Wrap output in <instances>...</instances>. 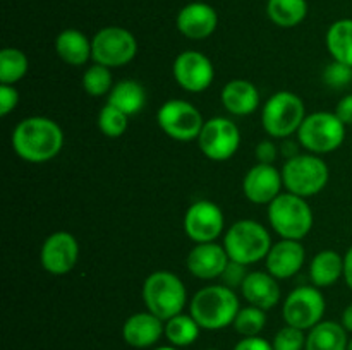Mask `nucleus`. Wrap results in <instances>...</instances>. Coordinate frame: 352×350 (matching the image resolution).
<instances>
[{"mask_svg":"<svg viewBox=\"0 0 352 350\" xmlns=\"http://www.w3.org/2000/svg\"><path fill=\"white\" fill-rule=\"evenodd\" d=\"M277 154V146L272 141H261V143L256 144V150H254V156H256L258 163L274 165Z\"/></svg>","mask_w":352,"mask_h":350,"instance_id":"obj_38","label":"nucleus"},{"mask_svg":"<svg viewBox=\"0 0 352 350\" xmlns=\"http://www.w3.org/2000/svg\"><path fill=\"white\" fill-rule=\"evenodd\" d=\"M346 139V124L330 112L306 115L298 130V141L313 154H325L339 150Z\"/></svg>","mask_w":352,"mask_h":350,"instance_id":"obj_8","label":"nucleus"},{"mask_svg":"<svg viewBox=\"0 0 352 350\" xmlns=\"http://www.w3.org/2000/svg\"><path fill=\"white\" fill-rule=\"evenodd\" d=\"M272 246L268 230L254 220H239L223 235V247L229 259L246 266L265 259Z\"/></svg>","mask_w":352,"mask_h":350,"instance_id":"obj_4","label":"nucleus"},{"mask_svg":"<svg viewBox=\"0 0 352 350\" xmlns=\"http://www.w3.org/2000/svg\"><path fill=\"white\" fill-rule=\"evenodd\" d=\"M347 329L336 321H322L309 329L305 350H347Z\"/></svg>","mask_w":352,"mask_h":350,"instance_id":"obj_23","label":"nucleus"},{"mask_svg":"<svg viewBox=\"0 0 352 350\" xmlns=\"http://www.w3.org/2000/svg\"><path fill=\"white\" fill-rule=\"evenodd\" d=\"M222 103L232 115H251L260 106V91L246 79H232L223 86Z\"/></svg>","mask_w":352,"mask_h":350,"instance_id":"obj_22","label":"nucleus"},{"mask_svg":"<svg viewBox=\"0 0 352 350\" xmlns=\"http://www.w3.org/2000/svg\"><path fill=\"white\" fill-rule=\"evenodd\" d=\"M234 350H274V345L261 336H244Z\"/></svg>","mask_w":352,"mask_h":350,"instance_id":"obj_39","label":"nucleus"},{"mask_svg":"<svg viewBox=\"0 0 352 350\" xmlns=\"http://www.w3.org/2000/svg\"><path fill=\"white\" fill-rule=\"evenodd\" d=\"M201 326L191 314H177L165 321V336L174 347H188L199 336Z\"/></svg>","mask_w":352,"mask_h":350,"instance_id":"obj_29","label":"nucleus"},{"mask_svg":"<svg viewBox=\"0 0 352 350\" xmlns=\"http://www.w3.org/2000/svg\"><path fill=\"white\" fill-rule=\"evenodd\" d=\"M157 122L168 137L175 141L198 139L205 120L201 112L186 100H168L158 108Z\"/></svg>","mask_w":352,"mask_h":350,"instance_id":"obj_10","label":"nucleus"},{"mask_svg":"<svg viewBox=\"0 0 352 350\" xmlns=\"http://www.w3.org/2000/svg\"><path fill=\"white\" fill-rule=\"evenodd\" d=\"M325 41L333 60L352 67V19L336 21L327 31Z\"/></svg>","mask_w":352,"mask_h":350,"instance_id":"obj_27","label":"nucleus"},{"mask_svg":"<svg viewBox=\"0 0 352 350\" xmlns=\"http://www.w3.org/2000/svg\"><path fill=\"white\" fill-rule=\"evenodd\" d=\"M186 235L196 244L215 242L223 232V213L208 199L192 202L184 215Z\"/></svg>","mask_w":352,"mask_h":350,"instance_id":"obj_13","label":"nucleus"},{"mask_svg":"<svg viewBox=\"0 0 352 350\" xmlns=\"http://www.w3.org/2000/svg\"><path fill=\"white\" fill-rule=\"evenodd\" d=\"M274 350H302L306 347V335L296 326H284L277 331L274 342Z\"/></svg>","mask_w":352,"mask_h":350,"instance_id":"obj_34","label":"nucleus"},{"mask_svg":"<svg viewBox=\"0 0 352 350\" xmlns=\"http://www.w3.org/2000/svg\"><path fill=\"white\" fill-rule=\"evenodd\" d=\"M333 113H336L346 126H352V95H346L344 98H340V102L337 103V108Z\"/></svg>","mask_w":352,"mask_h":350,"instance_id":"obj_40","label":"nucleus"},{"mask_svg":"<svg viewBox=\"0 0 352 350\" xmlns=\"http://www.w3.org/2000/svg\"><path fill=\"white\" fill-rule=\"evenodd\" d=\"M64 146V132L48 117H28L12 132V148L19 158L30 163H45L57 156Z\"/></svg>","mask_w":352,"mask_h":350,"instance_id":"obj_1","label":"nucleus"},{"mask_svg":"<svg viewBox=\"0 0 352 350\" xmlns=\"http://www.w3.org/2000/svg\"><path fill=\"white\" fill-rule=\"evenodd\" d=\"M98 127L107 137H120L127 129V115L122 110L107 103L98 115Z\"/></svg>","mask_w":352,"mask_h":350,"instance_id":"obj_33","label":"nucleus"},{"mask_svg":"<svg viewBox=\"0 0 352 350\" xmlns=\"http://www.w3.org/2000/svg\"><path fill=\"white\" fill-rule=\"evenodd\" d=\"M305 119V102L291 91H278L272 95L261 110L265 132L275 139H285L292 134H298Z\"/></svg>","mask_w":352,"mask_h":350,"instance_id":"obj_6","label":"nucleus"},{"mask_svg":"<svg viewBox=\"0 0 352 350\" xmlns=\"http://www.w3.org/2000/svg\"><path fill=\"white\" fill-rule=\"evenodd\" d=\"M155 350H177L175 347H160V349H155Z\"/></svg>","mask_w":352,"mask_h":350,"instance_id":"obj_44","label":"nucleus"},{"mask_svg":"<svg viewBox=\"0 0 352 350\" xmlns=\"http://www.w3.org/2000/svg\"><path fill=\"white\" fill-rule=\"evenodd\" d=\"M282 154H284L287 160H291V158L298 156V154H301L298 151V144L292 143V141H285L284 144H282Z\"/></svg>","mask_w":352,"mask_h":350,"instance_id":"obj_42","label":"nucleus"},{"mask_svg":"<svg viewBox=\"0 0 352 350\" xmlns=\"http://www.w3.org/2000/svg\"><path fill=\"white\" fill-rule=\"evenodd\" d=\"M109 103L116 108L122 110L127 117L136 115L138 112L144 108L146 103V91L143 84H140L134 79H124L113 84L109 93Z\"/></svg>","mask_w":352,"mask_h":350,"instance_id":"obj_26","label":"nucleus"},{"mask_svg":"<svg viewBox=\"0 0 352 350\" xmlns=\"http://www.w3.org/2000/svg\"><path fill=\"white\" fill-rule=\"evenodd\" d=\"M342 325H344V328L347 329V331L352 333V302H351L349 305H347L346 311H344Z\"/></svg>","mask_w":352,"mask_h":350,"instance_id":"obj_43","label":"nucleus"},{"mask_svg":"<svg viewBox=\"0 0 352 350\" xmlns=\"http://www.w3.org/2000/svg\"><path fill=\"white\" fill-rule=\"evenodd\" d=\"M248 277V271H246V264H241V263H236V261H229V264H227L226 271L222 273V280H223V285L229 288H236V287H241L243 285V281L246 280Z\"/></svg>","mask_w":352,"mask_h":350,"instance_id":"obj_36","label":"nucleus"},{"mask_svg":"<svg viewBox=\"0 0 352 350\" xmlns=\"http://www.w3.org/2000/svg\"><path fill=\"white\" fill-rule=\"evenodd\" d=\"M174 79L182 89L191 93H201L212 86L215 69L212 60L201 51L186 50L175 57L172 65Z\"/></svg>","mask_w":352,"mask_h":350,"instance_id":"obj_14","label":"nucleus"},{"mask_svg":"<svg viewBox=\"0 0 352 350\" xmlns=\"http://www.w3.org/2000/svg\"><path fill=\"white\" fill-rule=\"evenodd\" d=\"M241 292L251 305H256L263 311L275 307L280 301V287L277 283V278L268 271L248 273L246 280L241 285Z\"/></svg>","mask_w":352,"mask_h":350,"instance_id":"obj_21","label":"nucleus"},{"mask_svg":"<svg viewBox=\"0 0 352 350\" xmlns=\"http://www.w3.org/2000/svg\"><path fill=\"white\" fill-rule=\"evenodd\" d=\"M268 220L282 239L301 240L313 229V209L306 198L285 192L268 205Z\"/></svg>","mask_w":352,"mask_h":350,"instance_id":"obj_5","label":"nucleus"},{"mask_svg":"<svg viewBox=\"0 0 352 350\" xmlns=\"http://www.w3.org/2000/svg\"><path fill=\"white\" fill-rule=\"evenodd\" d=\"M241 144V132L236 122L226 117L206 120L198 137V146L206 158L226 161L236 154Z\"/></svg>","mask_w":352,"mask_h":350,"instance_id":"obj_12","label":"nucleus"},{"mask_svg":"<svg viewBox=\"0 0 352 350\" xmlns=\"http://www.w3.org/2000/svg\"><path fill=\"white\" fill-rule=\"evenodd\" d=\"M344 280H346L347 287L352 290V246L347 249L346 256H344Z\"/></svg>","mask_w":352,"mask_h":350,"instance_id":"obj_41","label":"nucleus"},{"mask_svg":"<svg viewBox=\"0 0 352 350\" xmlns=\"http://www.w3.org/2000/svg\"><path fill=\"white\" fill-rule=\"evenodd\" d=\"M347 350H352V340H349V347H347Z\"/></svg>","mask_w":352,"mask_h":350,"instance_id":"obj_45","label":"nucleus"},{"mask_svg":"<svg viewBox=\"0 0 352 350\" xmlns=\"http://www.w3.org/2000/svg\"><path fill=\"white\" fill-rule=\"evenodd\" d=\"M188 292L184 283L172 271H155L143 283V301L151 314L162 321L181 314L186 305Z\"/></svg>","mask_w":352,"mask_h":350,"instance_id":"obj_3","label":"nucleus"},{"mask_svg":"<svg viewBox=\"0 0 352 350\" xmlns=\"http://www.w3.org/2000/svg\"><path fill=\"white\" fill-rule=\"evenodd\" d=\"M267 14L272 23L280 27H294L308 14L306 0H268Z\"/></svg>","mask_w":352,"mask_h":350,"instance_id":"obj_28","label":"nucleus"},{"mask_svg":"<svg viewBox=\"0 0 352 350\" xmlns=\"http://www.w3.org/2000/svg\"><path fill=\"white\" fill-rule=\"evenodd\" d=\"M82 88L89 96H103L113 88V78L110 67L95 64L86 69L82 75Z\"/></svg>","mask_w":352,"mask_h":350,"instance_id":"obj_32","label":"nucleus"},{"mask_svg":"<svg viewBox=\"0 0 352 350\" xmlns=\"http://www.w3.org/2000/svg\"><path fill=\"white\" fill-rule=\"evenodd\" d=\"M138 54V41L131 31L119 26L103 27L91 40V58L105 67H122Z\"/></svg>","mask_w":352,"mask_h":350,"instance_id":"obj_9","label":"nucleus"},{"mask_svg":"<svg viewBox=\"0 0 352 350\" xmlns=\"http://www.w3.org/2000/svg\"><path fill=\"white\" fill-rule=\"evenodd\" d=\"M208 350H217V349H208Z\"/></svg>","mask_w":352,"mask_h":350,"instance_id":"obj_46","label":"nucleus"},{"mask_svg":"<svg viewBox=\"0 0 352 350\" xmlns=\"http://www.w3.org/2000/svg\"><path fill=\"white\" fill-rule=\"evenodd\" d=\"M239 299L232 288L226 285H208L192 297L189 311L201 328L222 329L234 325L239 312Z\"/></svg>","mask_w":352,"mask_h":350,"instance_id":"obj_2","label":"nucleus"},{"mask_svg":"<svg viewBox=\"0 0 352 350\" xmlns=\"http://www.w3.org/2000/svg\"><path fill=\"white\" fill-rule=\"evenodd\" d=\"M162 335H165L164 321L150 311L129 316L122 326L124 342L134 349H148L155 345Z\"/></svg>","mask_w":352,"mask_h":350,"instance_id":"obj_20","label":"nucleus"},{"mask_svg":"<svg viewBox=\"0 0 352 350\" xmlns=\"http://www.w3.org/2000/svg\"><path fill=\"white\" fill-rule=\"evenodd\" d=\"M229 261L226 247L217 242H203L196 244L189 250L186 266L192 277L199 280H213V278L222 277Z\"/></svg>","mask_w":352,"mask_h":350,"instance_id":"obj_17","label":"nucleus"},{"mask_svg":"<svg viewBox=\"0 0 352 350\" xmlns=\"http://www.w3.org/2000/svg\"><path fill=\"white\" fill-rule=\"evenodd\" d=\"M55 51L69 65L86 64L91 58V41L78 30H64L55 40Z\"/></svg>","mask_w":352,"mask_h":350,"instance_id":"obj_24","label":"nucleus"},{"mask_svg":"<svg viewBox=\"0 0 352 350\" xmlns=\"http://www.w3.org/2000/svg\"><path fill=\"white\" fill-rule=\"evenodd\" d=\"M79 257V244L72 233L54 232L41 246L40 261L45 271L55 277L67 275L76 266Z\"/></svg>","mask_w":352,"mask_h":350,"instance_id":"obj_15","label":"nucleus"},{"mask_svg":"<svg viewBox=\"0 0 352 350\" xmlns=\"http://www.w3.org/2000/svg\"><path fill=\"white\" fill-rule=\"evenodd\" d=\"M219 24L215 9L208 3L192 2L182 7L177 16V30L189 40H205Z\"/></svg>","mask_w":352,"mask_h":350,"instance_id":"obj_19","label":"nucleus"},{"mask_svg":"<svg viewBox=\"0 0 352 350\" xmlns=\"http://www.w3.org/2000/svg\"><path fill=\"white\" fill-rule=\"evenodd\" d=\"M284 185L282 172L275 165L256 163L246 172L243 178V192L254 205H270Z\"/></svg>","mask_w":352,"mask_h":350,"instance_id":"obj_16","label":"nucleus"},{"mask_svg":"<svg viewBox=\"0 0 352 350\" xmlns=\"http://www.w3.org/2000/svg\"><path fill=\"white\" fill-rule=\"evenodd\" d=\"M323 314H325V299L315 285H302L294 288L287 295L282 307L284 321L302 331L322 323Z\"/></svg>","mask_w":352,"mask_h":350,"instance_id":"obj_11","label":"nucleus"},{"mask_svg":"<svg viewBox=\"0 0 352 350\" xmlns=\"http://www.w3.org/2000/svg\"><path fill=\"white\" fill-rule=\"evenodd\" d=\"M30 62L24 51L17 48H3L0 51V84H16L26 75Z\"/></svg>","mask_w":352,"mask_h":350,"instance_id":"obj_30","label":"nucleus"},{"mask_svg":"<svg viewBox=\"0 0 352 350\" xmlns=\"http://www.w3.org/2000/svg\"><path fill=\"white\" fill-rule=\"evenodd\" d=\"M265 325H267L265 311L251 304L248 307H241L234 319V328L243 336H258L263 331Z\"/></svg>","mask_w":352,"mask_h":350,"instance_id":"obj_31","label":"nucleus"},{"mask_svg":"<svg viewBox=\"0 0 352 350\" xmlns=\"http://www.w3.org/2000/svg\"><path fill=\"white\" fill-rule=\"evenodd\" d=\"M329 165L318 154H298L285 161L282 168V180L285 189L301 198H309L325 189L329 184Z\"/></svg>","mask_w":352,"mask_h":350,"instance_id":"obj_7","label":"nucleus"},{"mask_svg":"<svg viewBox=\"0 0 352 350\" xmlns=\"http://www.w3.org/2000/svg\"><path fill=\"white\" fill-rule=\"evenodd\" d=\"M19 103V93L12 84H0V115L6 117Z\"/></svg>","mask_w":352,"mask_h":350,"instance_id":"obj_37","label":"nucleus"},{"mask_svg":"<svg viewBox=\"0 0 352 350\" xmlns=\"http://www.w3.org/2000/svg\"><path fill=\"white\" fill-rule=\"evenodd\" d=\"M340 277H344V257L337 250L325 249L311 259L309 278L315 287H332Z\"/></svg>","mask_w":352,"mask_h":350,"instance_id":"obj_25","label":"nucleus"},{"mask_svg":"<svg viewBox=\"0 0 352 350\" xmlns=\"http://www.w3.org/2000/svg\"><path fill=\"white\" fill-rule=\"evenodd\" d=\"M305 259L306 250L299 240L282 239L280 242L272 246L270 253L265 257V263L268 273L274 275L277 280H285L301 271Z\"/></svg>","mask_w":352,"mask_h":350,"instance_id":"obj_18","label":"nucleus"},{"mask_svg":"<svg viewBox=\"0 0 352 350\" xmlns=\"http://www.w3.org/2000/svg\"><path fill=\"white\" fill-rule=\"evenodd\" d=\"M323 81L330 88H346L352 82V67L342 64V62H330L325 71H323Z\"/></svg>","mask_w":352,"mask_h":350,"instance_id":"obj_35","label":"nucleus"}]
</instances>
